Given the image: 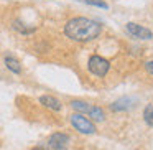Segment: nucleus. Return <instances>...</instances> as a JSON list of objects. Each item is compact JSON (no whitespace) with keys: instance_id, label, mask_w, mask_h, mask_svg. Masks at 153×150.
I'll return each mask as SVG.
<instances>
[{"instance_id":"1","label":"nucleus","mask_w":153,"mask_h":150,"mask_svg":"<svg viewBox=\"0 0 153 150\" xmlns=\"http://www.w3.org/2000/svg\"><path fill=\"white\" fill-rule=\"evenodd\" d=\"M102 31V25L96 20H91L86 17H76L71 18L64 25V33L68 38L74 41H91L97 38Z\"/></svg>"},{"instance_id":"2","label":"nucleus","mask_w":153,"mask_h":150,"mask_svg":"<svg viewBox=\"0 0 153 150\" xmlns=\"http://www.w3.org/2000/svg\"><path fill=\"white\" fill-rule=\"evenodd\" d=\"M71 124H73V127L76 130H79L81 134H86V135H92V134L97 132L96 125H94V122L91 119H87V117H84L82 114H73L71 116Z\"/></svg>"},{"instance_id":"3","label":"nucleus","mask_w":153,"mask_h":150,"mask_svg":"<svg viewBox=\"0 0 153 150\" xmlns=\"http://www.w3.org/2000/svg\"><path fill=\"white\" fill-rule=\"evenodd\" d=\"M87 68H89V71L94 74V76L104 78L107 73H109L110 63L105 60V58L99 56V54H94V56H91V58H89V63H87Z\"/></svg>"},{"instance_id":"4","label":"nucleus","mask_w":153,"mask_h":150,"mask_svg":"<svg viewBox=\"0 0 153 150\" xmlns=\"http://www.w3.org/2000/svg\"><path fill=\"white\" fill-rule=\"evenodd\" d=\"M69 147V135L63 132H56L48 139V149L50 150H68Z\"/></svg>"},{"instance_id":"5","label":"nucleus","mask_w":153,"mask_h":150,"mask_svg":"<svg viewBox=\"0 0 153 150\" xmlns=\"http://www.w3.org/2000/svg\"><path fill=\"white\" fill-rule=\"evenodd\" d=\"M127 31H128L133 38H138V40H152L153 38L152 30H148V28H145V27H140V25L133 23V22L127 23Z\"/></svg>"},{"instance_id":"6","label":"nucleus","mask_w":153,"mask_h":150,"mask_svg":"<svg viewBox=\"0 0 153 150\" xmlns=\"http://www.w3.org/2000/svg\"><path fill=\"white\" fill-rule=\"evenodd\" d=\"M135 102H137L135 97H120L115 102L110 104V109L115 110V112H119V110H127V109H132V107L135 106Z\"/></svg>"},{"instance_id":"7","label":"nucleus","mask_w":153,"mask_h":150,"mask_svg":"<svg viewBox=\"0 0 153 150\" xmlns=\"http://www.w3.org/2000/svg\"><path fill=\"white\" fill-rule=\"evenodd\" d=\"M40 104H43L45 107H48V109L51 110H61V102L56 99V97L53 96H48V94H45V96H40Z\"/></svg>"},{"instance_id":"8","label":"nucleus","mask_w":153,"mask_h":150,"mask_svg":"<svg viewBox=\"0 0 153 150\" xmlns=\"http://www.w3.org/2000/svg\"><path fill=\"white\" fill-rule=\"evenodd\" d=\"M5 66H7V69H10L12 73H15V74H18L22 71L20 61L13 56H5Z\"/></svg>"},{"instance_id":"9","label":"nucleus","mask_w":153,"mask_h":150,"mask_svg":"<svg viewBox=\"0 0 153 150\" xmlns=\"http://www.w3.org/2000/svg\"><path fill=\"white\" fill-rule=\"evenodd\" d=\"M13 28L17 31H20V33H23V35H30V33H33V31L36 30L35 27H27V25H25L23 22H20V20L13 22Z\"/></svg>"},{"instance_id":"10","label":"nucleus","mask_w":153,"mask_h":150,"mask_svg":"<svg viewBox=\"0 0 153 150\" xmlns=\"http://www.w3.org/2000/svg\"><path fill=\"white\" fill-rule=\"evenodd\" d=\"M71 107L79 110V112H87V114H89V110H91V106L86 102H82V101H73V102H71Z\"/></svg>"},{"instance_id":"11","label":"nucleus","mask_w":153,"mask_h":150,"mask_svg":"<svg viewBox=\"0 0 153 150\" xmlns=\"http://www.w3.org/2000/svg\"><path fill=\"white\" fill-rule=\"evenodd\" d=\"M89 116L92 117L96 122H102V120H104V110L100 109V107H91Z\"/></svg>"},{"instance_id":"12","label":"nucleus","mask_w":153,"mask_h":150,"mask_svg":"<svg viewBox=\"0 0 153 150\" xmlns=\"http://www.w3.org/2000/svg\"><path fill=\"white\" fill-rule=\"evenodd\" d=\"M143 119H145V122L150 127H153V106L152 104H148L145 107V110H143Z\"/></svg>"},{"instance_id":"13","label":"nucleus","mask_w":153,"mask_h":150,"mask_svg":"<svg viewBox=\"0 0 153 150\" xmlns=\"http://www.w3.org/2000/svg\"><path fill=\"white\" fill-rule=\"evenodd\" d=\"M87 5H94V7H99V8H104V10H107L109 8V5L104 2V0H84Z\"/></svg>"},{"instance_id":"14","label":"nucleus","mask_w":153,"mask_h":150,"mask_svg":"<svg viewBox=\"0 0 153 150\" xmlns=\"http://www.w3.org/2000/svg\"><path fill=\"white\" fill-rule=\"evenodd\" d=\"M145 69L148 74H153V61H146L145 63Z\"/></svg>"},{"instance_id":"15","label":"nucleus","mask_w":153,"mask_h":150,"mask_svg":"<svg viewBox=\"0 0 153 150\" xmlns=\"http://www.w3.org/2000/svg\"><path fill=\"white\" fill-rule=\"evenodd\" d=\"M31 150H45V149H43V147H40V145H38V147H33Z\"/></svg>"}]
</instances>
